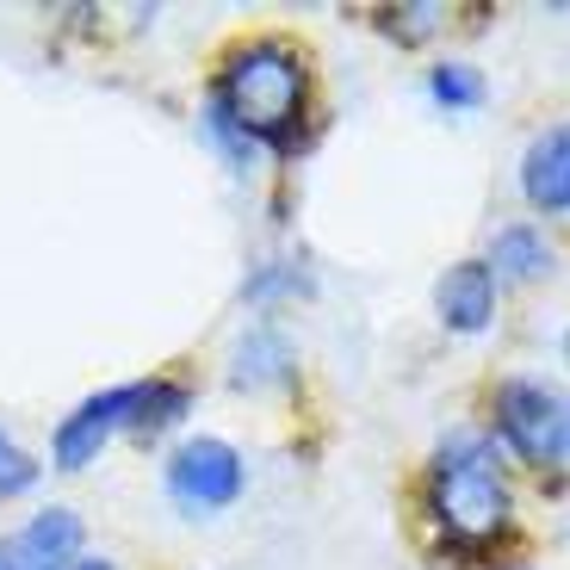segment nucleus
Returning <instances> with one entry per match:
<instances>
[{
	"label": "nucleus",
	"instance_id": "4",
	"mask_svg": "<svg viewBox=\"0 0 570 570\" xmlns=\"http://www.w3.org/2000/svg\"><path fill=\"white\" fill-rule=\"evenodd\" d=\"M497 434L502 446L528 459V465H564L570 459V397L546 379H502L497 397Z\"/></svg>",
	"mask_w": 570,
	"mask_h": 570
},
{
	"label": "nucleus",
	"instance_id": "19",
	"mask_svg": "<svg viewBox=\"0 0 570 570\" xmlns=\"http://www.w3.org/2000/svg\"><path fill=\"white\" fill-rule=\"evenodd\" d=\"M0 570H7V564H0Z\"/></svg>",
	"mask_w": 570,
	"mask_h": 570
},
{
	"label": "nucleus",
	"instance_id": "15",
	"mask_svg": "<svg viewBox=\"0 0 570 570\" xmlns=\"http://www.w3.org/2000/svg\"><path fill=\"white\" fill-rule=\"evenodd\" d=\"M38 478H43V465L26 453V446L0 428V502H13V497H26V490H38Z\"/></svg>",
	"mask_w": 570,
	"mask_h": 570
},
{
	"label": "nucleus",
	"instance_id": "9",
	"mask_svg": "<svg viewBox=\"0 0 570 570\" xmlns=\"http://www.w3.org/2000/svg\"><path fill=\"white\" fill-rule=\"evenodd\" d=\"M434 311L453 335H484L497 323V273L484 261H453L434 285Z\"/></svg>",
	"mask_w": 570,
	"mask_h": 570
},
{
	"label": "nucleus",
	"instance_id": "3",
	"mask_svg": "<svg viewBox=\"0 0 570 570\" xmlns=\"http://www.w3.org/2000/svg\"><path fill=\"white\" fill-rule=\"evenodd\" d=\"M161 490H168V502L180 514H224L243 502L248 490V459L236 453L229 441H217V434H186L180 446L168 453V465H161Z\"/></svg>",
	"mask_w": 570,
	"mask_h": 570
},
{
	"label": "nucleus",
	"instance_id": "7",
	"mask_svg": "<svg viewBox=\"0 0 570 570\" xmlns=\"http://www.w3.org/2000/svg\"><path fill=\"white\" fill-rule=\"evenodd\" d=\"M292 379H298V342L273 316H255L236 335V347H229V385L236 391H285Z\"/></svg>",
	"mask_w": 570,
	"mask_h": 570
},
{
	"label": "nucleus",
	"instance_id": "18",
	"mask_svg": "<svg viewBox=\"0 0 570 570\" xmlns=\"http://www.w3.org/2000/svg\"><path fill=\"white\" fill-rule=\"evenodd\" d=\"M564 354H570V335H564Z\"/></svg>",
	"mask_w": 570,
	"mask_h": 570
},
{
	"label": "nucleus",
	"instance_id": "2",
	"mask_svg": "<svg viewBox=\"0 0 570 570\" xmlns=\"http://www.w3.org/2000/svg\"><path fill=\"white\" fill-rule=\"evenodd\" d=\"M428 514L446 533V552H490L509 533L514 502H509V478H502L490 434L459 428L453 441L434 453V465H428Z\"/></svg>",
	"mask_w": 570,
	"mask_h": 570
},
{
	"label": "nucleus",
	"instance_id": "11",
	"mask_svg": "<svg viewBox=\"0 0 570 570\" xmlns=\"http://www.w3.org/2000/svg\"><path fill=\"white\" fill-rule=\"evenodd\" d=\"M186 410H193V385H186V379H137V415H130V434L161 441L168 428L186 422Z\"/></svg>",
	"mask_w": 570,
	"mask_h": 570
},
{
	"label": "nucleus",
	"instance_id": "8",
	"mask_svg": "<svg viewBox=\"0 0 570 570\" xmlns=\"http://www.w3.org/2000/svg\"><path fill=\"white\" fill-rule=\"evenodd\" d=\"M521 199L540 217H564L570 212V118L546 125L521 156Z\"/></svg>",
	"mask_w": 570,
	"mask_h": 570
},
{
	"label": "nucleus",
	"instance_id": "12",
	"mask_svg": "<svg viewBox=\"0 0 570 570\" xmlns=\"http://www.w3.org/2000/svg\"><path fill=\"white\" fill-rule=\"evenodd\" d=\"M199 137L212 142L217 156H224V168H229V174H255L261 161H267V149H261V142L248 137V130L236 125V118H229L224 106L212 100V94H205V106H199Z\"/></svg>",
	"mask_w": 570,
	"mask_h": 570
},
{
	"label": "nucleus",
	"instance_id": "10",
	"mask_svg": "<svg viewBox=\"0 0 570 570\" xmlns=\"http://www.w3.org/2000/svg\"><path fill=\"white\" fill-rule=\"evenodd\" d=\"M484 267L497 273V285L502 279H509V285H533L540 273L558 267V248H552V236H546L540 224H509V229L490 236V261H484Z\"/></svg>",
	"mask_w": 570,
	"mask_h": 570
},
{
	"label": "nucleus",
	"instance_id": "13",
	"mask_svg": "<svg viewBox=\"0 0 570 570\" xmlns=\"http://www.w3.org/2000/svg\"><path fill=\"white\" fill-rule=\"evenodd\" d=\"M304 292H311V267L304 261H261L243 279V304H255V311H267L279 298H304Z\"/></svg>",
	"mask_w": 570,
	"mask_h": 570
},
{
	"label": "nucleus",
	"instance_id": "14",
	"mask_svg": "<svg viewBox=\"0 0 570 570\" xmlns=\"http://www.w3.org/2000/svg\"><path fill=\"white\" fill-rule=\"evenodd\" d=\"M428 100L446 106V112H478V106L490 100V87L471 62H434V69H428Z\"/></svg>",
	"mask_w": 570,
	"mask_h": 570
},
{
	"label": "nucleus",
	"instance_id": "5",
	"mask_svg": "<svg viewBox=\"0 0 570 570\" xmlns=\"http://www.w3.org/2000/svg\"><path fill=\"white\" fill-rule=\"evenodd\" d=\"M130 415H137V385H112L81 397L50 434V465L57 471H87L118 434H130Z\"/></svg>",
	"mask_w": 570,
	"mask_h": 570
},
{
	"label": "nucleus",
	"instance_id": "16",
	"mask_svg": "<svg viewBox=\"0 0 570 570\" xmlns=\"http://www.w3.org/2000/svg\"><path fill=\"white\" fill-rule=\"evenodd\" d=\"M391 38H403V43H422L428 38V31H434V26H441V19H446V7H434V0H422V7H391Z\"/></svg>",
	"mask_w": 570,
	"mask_h": 570
},
{
	"label": "nucleus",
	"instance_id": "1",
	"mask_svg": "<svg viewBox=\"0 0 570 570\" xmlns=\"http://www.w3.org/2000/svg\"><path fill=\"white\" fill-rule=\"evenodd\" d=\"M212 100L273 156L298 149V125L311 118V57L285 38L236 43L212 75Z\"/></svg>",
	"mask_w": 570,
	"mask_h": 570
},
{
	"label": "nucleus",
	"instance_id": "17",
	"mask_svg": "<svg viewBox=\"0 0 570 570\" xmlns=\"http://www.w3.org/2000/svg\"><path fill=\"white\" fill-rule=\"evenodd\" d=\"M69 570H118V564H112V558H87V552H81V558H75Z\"/></svg>",
	"mask_w": 570,
	"mask_h": 570
},
{
	"label": "nucleus",
	"instance_id": "6",
	"mask_svg": "<svg viewBox=\"0 0 570 570\" xmlns=\"http://www.w3.org/2000/svg\"><path fill=\"white\" fill-rule=\"evenodd\" d=\"M81 546H87L81 514L50 502V509H38L31 521H19V528L0 540V564L7 570H69L75 558H81Z\"/></svg>",
	"mask_w": 570,
	"mask_h": 570
}]
</instances>
